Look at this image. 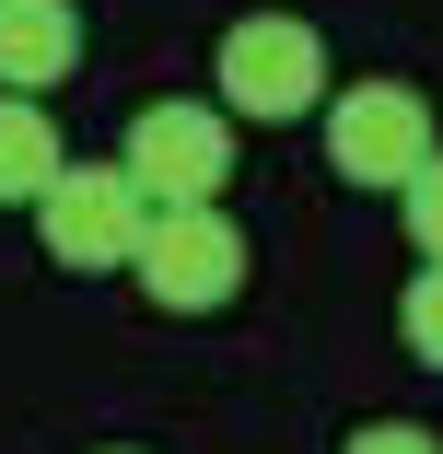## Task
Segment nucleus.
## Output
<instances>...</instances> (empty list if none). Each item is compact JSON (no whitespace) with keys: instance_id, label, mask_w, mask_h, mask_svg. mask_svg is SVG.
Wrapping results in <instances>:
<instances>
[{"instance_id":"4","label":"nucleus","mask_w":443,"mask_h":454,"mask_svg":"<svg viewBox=\"0 0 443 454\" xmlns=\"http://www.w3.org/2000/svg\"><path fill=\"white\" fill-rule=\"evenodd\" d=\"M129 280H140L163 315H222V303L245 292V233H233V210H152Z\"/></svg>"},{"instance_id":"7","label":"nucleus","mask_w":443,"mask_h":454,"mask_svg":"<svg viewBox=\"0 0 443 454\" xmlns=\"http://www.w3.org/2000/svg\"><path fill=\"white\" fill-rule=\"evenodd\" d=\"M59 117L36 106V94H0V210H36L47 187H59Z\"/></svg>"},{"instance_id":"9","label":"nucleus","mask_w":443,"mask_h":454,"mask_svg":"<svg viewBox=\"0 0 443 454\" xmlns=\"http://www.w3.org/2000/svg\"><path fill=\"white\" fill-rule=\"evenodd\" d=\"M397 326H408V349H420L431 373H443V268H420V280L397 292Z\"/></svg>"},{"instance_id":"11","label":"nucleus","mask_w":443,"mask_h":454,"mask_svg":"<svg viewBox=\"0 0 443 454\" xmlns=\"http://www.w3.org/2000/svg\"><path fill=\"white\" fill-rule=\"evenodd\" d=\"M106 454H129V442H106Z\"/></svg>"},{"instance_id":"5","label":"nucleus","mask_w":443,"mask_h":454,"mask_svg":"<svg viewBox=\"0 0 443 454\" xmlns=\"http://www.w3.org/2000/svg\"><path fill=\"white\" fill-rule=\"evenodd\" d=\"M140 222H152V199L129 187L117 163H59V187L36 199V233H47V256L59 268H129L140 256Z\"/></svg>"},{"instance_id":"2","label":"nucleus","mask_w":443,"mask_h":454,"mask_svg":"<svg viewBox=\"0 0 443 454\" xmlns=\"http://www.w3.org/2000/svg\"><path fill=\"white\" fill-rule=\"evenodd\" d=\"M443 152L431 129V94L420 82H350V94H327V163L350 175V187H408V175Z\"/></svg>"},{"instance_id":"10","label":"nucleus","mask_w":443,"mask_h":454,"mask_svg":"<svg viewBox=\"0 0 443 454\" xmlns=\"http://www.w3.org/2000/svg\"><path fill=\"white\" fill-rule=\"evenodd\" d=\"M338 454H443V442H431L420 419H362V431H350Z\"/></svg>"},{"instance_id":"1","label":"nucleus","mask_w":443,"mask_h":454,"mask_svg":"<svg viewBox=\"0 0 443 454\" xmlns=\"http://www.w3.org/2000/svg\"><path fill=\"white\" fill-rule=\"evenodd\" d=\"M210 106L222 117H304L327 106V35L304 12H245L210 59Z\"/></svg>"},{"instance_id":"8","label":"nucleus","mask_w":443,"mask_h":454,"mask_svg":"<svg viewBox=\"0 0 443 454\" xmlns=\"http://www.w3.org/2000/svg\"><path fill=\"white\" fill-rule=\"evenodd\" d=\"M397 210H408V245H420V268H443V152L397 187Z\"/></svg>"},{"instance_id":"3","label":"nucleus","mask_w":443,"mask_h":454,"mask_svg":"<svg viewBox=\"0 0 443 454\" xmlns=\"http://www.w3.org/2000/svg\"><path fill=\"white\" fill-rule=\"evenodd\" d=\"M117 175L152 210H222V187H233V117L222 106H140Z\"/></svg>"},{"instance_id":"6","label":"nucleus","mask_w":443,"mask_h":454,"mask_svg":"<svg viewBox=\"0 0 443 454\" xmlns=\"http://www.w3.org/2000/svg\"><path fill=\"white\" fill-rule=\"evenodd\" d=\"M82 59V12L70 0H0V94H47Z\"/></svg>"}]
</instances>
